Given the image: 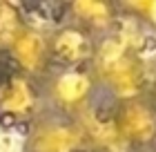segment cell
Returning <instances> with one entry per match:
<instances>
[{
  "instance_id": "3",
  "label": "cell",
  "mask_w": 156,
  "mask_h": 152,
  "mask_svg": "<svg viewBox=\"0 0 156 152\" xmlns=\"http://www.w3.org/2000/svg\"><path fill=\"white\" fill-rule=\"evenodd\" d=\"M31 103H34L31 87L23 81V78H13V81L7 85L5 96H2L5 110H9V112H25L27 107H31Z\"/></svg>"
},
{
  "instance_id": "7",
  "label": "cell",
  "mask_w": 156,
  "mask_h": 152,
  "mask_svg": "<svg viewBox=\"0 0 156 152\" xmlns=\"http://www.w3.org/2000/svg\"><path fill=\"white\" fill-rule=\"evenodd\" d=\"M16 52L27 67H36V63L40 58V40L31 34L23 36L20 40H16Z\"/></svg>"
},
{
  "instance_id": "2",
  "label": "cell",
  "mask_w": 156,
  "mask_h": 152,
  "mask_svg": "<svg viewBox=\"0 0 156 152\" xmlns=\"http://www.w3.org/2000/svg\"><path fill=\"white\" fill-rule=\"evenodd\" d=\"M123 132L132 139L145 141L154 134V119L143 107H129L123 114Z\"/></svg>"
},
{
  "instance_id": "4",
  "label": "cell",
  "mask_w": 156,
  "mask_h": 152,
  "mask_svg": "<svg viewBox=\"0 0 156 152\" xmlns=\"http://www.w3.org/2000/svg\"><path fill=\"white\" fill-rule=\"evenodd\" d=\"M87 52H89V45L85 40V36L78 32H62L56 38V54L65 61H78L83 56H87Z\"/></svg>"
},
{
  "instance_id": "9",
  "label": "cell",
  "mask_w": 156,
  "mask_h": 152,
  "mask_svg": "<svg viewBox=\"0 0 156 152\" xmlns=\"http://www.w3.org/2000/svg\"><path fill=\"white\" fill-rule=\"evenodd\" d=\"M76 9L87 18H96V20L107 18V7L103 5V0H76Z\"/></svg>"
},
{
  "instance_id": "5",
  "label": "cell",
  "mask_w": 156,
  "mask_h": 152,
  "mask_svg": "<svg viewBox=\"0 0 156 152\" xmlns=\"http://www.w3.org/2000/svg\"><path fill=\"white\" fill-rule=\"evenodd\" d=\"M74 148V134L69 130H49L36 139L38 152H69Z\"/></svg>"
},
{
  "instance_id": "8",
  "label": "cell",
  "mask_w": 156,
  "mask_h": 152,
  "mask_svg": "<svg viewBox=\"0 0 156 152\" xmlns=\"http://www.w3.org/2000/svg\"><path fill=\"white\" fill-rule=\"evenodd\" d=\"M18 34V16L7 2H0V43L16 40Z\"/></svg>"
},
{
  "instance_id": "6",
  "label": "cell",
  "mask_w": 156,
  "mask_h": 152,
  "mask_svg": "<svg viewBox=\"0 0 156 152\" xmlns=\"http://www.w3.org/2000/svg\"><path fill=\"white\" fill-rule=\"evenodd\" d=\"M89 90V81L80 74H72V76H65L58 81V94L60 98L65 101H78L83 98Z\"/></svg>"
},
{
  "instance_id": "10",
  "label": "cell",
  "mask_w": 156,
  "mask_h": 152,
  "mask_svg": "<svg viewBox=\"0 0 156 152\" xmlns=\"http://www.w3.org/2000/svg\"><path fill=\"white\" fill-rule=\"evenodd\" d=\"M132 5H138V7H145L147 2H152V0H129Z\"/></svg>"
},
{
  "instance_id": "1",
  "label": "cell",
  "mask_w": 156,
  "mask_h": 152,
  "mask_svg": "<svg viewBox=\"0 0 156 152\" xmlns=\"http://www.w3.org/2000/svg\"><path fill=\"white\" fill-rule=\"evenodd\" d=\"M103 65H105L107 76L112 78V83H114V87L120 94H134L138 90L140 74H138V69L134 67V63L123 56L118 45H107L105 47Z\"/></svg>"
}]
</instances>
